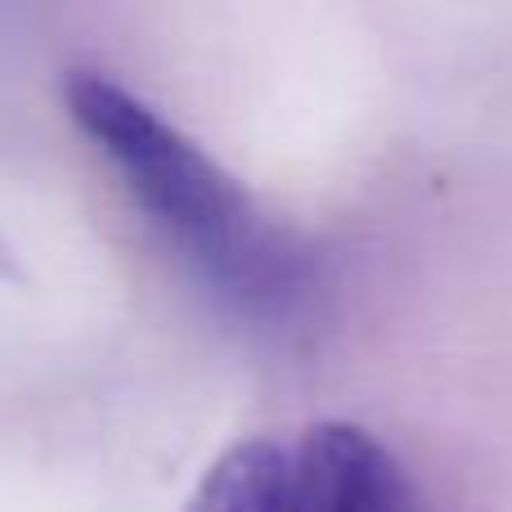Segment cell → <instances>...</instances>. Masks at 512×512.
Listing matches in <instances>:
<instances>
[{"mask_svg":"<svg viewBox=\"0 0 512 512\" xmlns=\"http://www.w3.org/2000/svg\"><path fill=\"white\" fill-rule=\"evenodd\" d=\"M63 99L81 131L126 176L144 212L225 297L248 310H279L297 297L301 265L292 248L189 135L113 77L86 68L63 81Z\"/></svg>","mask_w":512,"mask_h":512,"instance_id":"1","label":"cell"},{"mask_svg":"<svg viewBox=\"0 0 512 512\" xmlns=\"http://www.w3.org/2000/svg\"><path fill=\"white\" fill-rule=\"evenodd\" d=\"M288 512H418L400 463L355 423H319L288 459Z\"/></svg>","mask_w":512,"mask_h":512,"instance_id":"2","label":"cell"},{"mask_svg":"<svg viewBox=\"0 0 512 512\" xmlns=\"http://www.w3.org/2000/svg\"><path fill=\"white\" fill-rule=\"evenodd\" d=\"M189 512H288V454L274 441H239L207 468Z\"/></svg>","mask_w":512,"mask_h":512,"instance_id":"3","label":"cell"}]
</instances>
